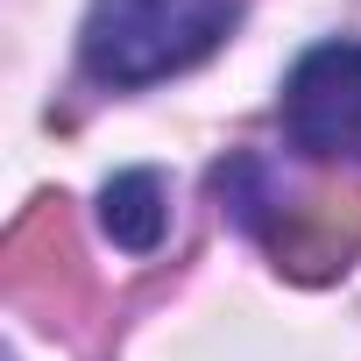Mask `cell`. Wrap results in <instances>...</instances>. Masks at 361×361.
<instances>
[{"label":"cell","instance_id":"cell-3","mask_svg":"<svg viewBox=\"0 0 361 361\" xmlns=\"http://www.w3.org/2000/svg\"><path fill=\"white\" fill-rule=\"evenodd\" d=\"M99 227H106V241H114V248L149 255V248L163 241V227H170L163 177H156V170H121L114 185L99 192Z\"/></svg>","mask_w":361,"mask_h":361},{"label":"cell","instance_id":"cell-2","mask_svg":"<svg viewBox=\"0 0 361 361\" xmlns=\"http://www.w3.org/2000/svg\"><path fill=\"white\" fill-rule=\"evenodd\" d=\"M283 135L312 163H361V43H312L283 78Z\"/></svg>","mask_w":361,"mask_h":361},{"label":"cell","instance_id":"cell-1","mask_svg":"<svg viewBox=\"0 0 361 361\" xmlns=\"http://www.w3.org/2000/svg\"><path fill=\"white\" fill-rule=\"evenodd\" d=\"M241 22V0H92L78 57L99 85H156L192 71Z\"/></svg>","mask_w":361,"mask_h":361}]
</instances>
